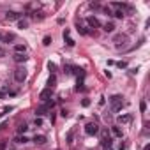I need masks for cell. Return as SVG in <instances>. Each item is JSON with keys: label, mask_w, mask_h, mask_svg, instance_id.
<instances>
[{"label": "cell", "mask_w": 150, "mask_h": 150, "mask_svg": "<svg viewBox=\"0 0 150 150\" xmlns=\"http://www.w3.org/2000/svg\"><path fill=\"white\" fill-rule=\"evenodd\" d=\"M103 150H113V148H111V146H104Z\"/></svg>", "instance_id": "e575fe53"}, {"label": "cell", "mask_w": 150, "mask_h": 150, "mask_svg": "<svg viewBox=\"0 0 150 150\" xmlns=\"http://www.w3.org/2000/svg\"><path fill=\"white\" fill-rule=\"evenodd\" d=\"M113 30H115L113 23H104V32H113Z\"/></svg>", "instance_id": "ac0fdd59"}, {"label": "cell", "mask_w": 150, "mask_h": 150, "mask_svg": "<svg viewBox=\"0 0 150 150\" xmlns=\"http://www.w3.org/2000/svg\"><path fill=\"white\" fill-rule=\"evenodd\" d=\"M101 136H103V139H101V141L110 139V132H108V129H103V131H101Z\"/></svg>", "instance_id": "d6986e66"}, {"label": "cell", "mask_w": 150, "mask_h": 150, "mask_svg": "<svg viewBox=\"0 0 150 150\" xmlns=\"http://www.w3.org/2000/svg\"><path fill=\"white\" fill-rule=\"evenodd\" d=\"M0 41H2V34H0Z\"/></svg>", "instance_id": "d590c367"}, {"label": "cell", "mask_w": 150, "mask_h": 150, "mask_svg": "<svg viewBox=\"0 0 150 150\" xmlns=\"http://www.w3.org/2000/svg\"><path fill=\"white\" fill-rule=\"evenodd\" d=\"M139 110H141V111H145V110H146V103H145V101H141V104H139Z\"/></svg>", "instance_id": "4316f807"}, {"label": "cell", "mask_w": 150, "mask_h": 150, "mask_svg": "<svg viewBox=\"0 0 150 150\" xmlns=\"http://www.w3.org/2000/svg\"><path fill=\"white\" fill-rule=\"evenodd\" d=\"M143 150H150V143H146V145H145V148H143Z\"/></svg>", "instance_id": "d6a6232c"}, {"label": "cell", "mask_w": 150, "mask_h": 150, "mask_svg": "<svg viewBox=\"0 0 150 150\" xmlns=\"http://www.w3.org/2000/svg\"><path fill=\"white\" fill-rule=\"evenodd\" d=\"M81 104L87 108V106H90V101H88V99H83V101H81Z\"/></svg>", "instance_id": "83f0119b"}, {"label": "cell", "mask_w": 150, "mask_h": 150, "mask_svg": "<svg viewBox=\"0 0 150 150\" xmlns=\"http://www.w3.org/2000/svg\"><path fill=\"white\" fill-rule=\"evenodd\" d=\"M14 80H16L18 83H23V81L27 80V69H25V67L14 69Z\"/></svg>", "instance_id": "7a4b0ae2"}, {"label": "cell", "mask_w": 150, "mask_h": 150, "mask_svg": "<svg viewBox=\"0 0 150 150\" xmlns=\"http://www.w3.org/2000/svg\"><path fill=\"white\" fill-rule=\"evenodd\" d=\"M122 99H124L122 96H111L110 97V108H111L113 113H117V111L122 110V106H124V101Z\"/></svg>", "instance_id": "6da1fadb"}, {"label": "cell", "mask_w": 150, "mask_h": 150, "mask_svg": "<svg viewBox=\"0 0 150 150\" xmlns=\"http://www.w3.org/2000/svg\"><path fill=\"white\" fill-rule=\"evenodd\" d=\"M13 60H14L16 64H25V62L28 60V57H27L25 53H14V55H13Z\"/></svg>", "instance_id": "5b68a950"}, {"label": "cell", "mask_w": 150, "mask_h": 150, "mask_svg": "<svg viewBox=\"0 0 150 150\" xmlns=\"http://www.w3.org/2000/svg\"><path fill=\"white\" fill-rule=\"evenodd\" d=\"M20 16H21V14H20V13H14V11H7V13H6V18H7L9 21L20 20Z\"/></svg>", "instance_id": "ba28073f"}, {"label": "cell", "mask_w": 150, "mask_h": 150, "mask_svg": "<svg viewBox=\"0 0 150 150\" xmlns=\"http://www.w3.org/2000/svg\"><path fill=\"white\" fill-rule=\"evenodd\" d=\"M99 131H101V129H99V125H97L96 122H88V124L85 125V134H88V136H96Z\"/></svg>", "instance_id": "3957f363"}, {"label": "cell", "mask_w": 150, "mask_h": 150, "mask_svg": "<svg viewBox=\"0 0 150 150\" xmlns=\"http://www.w3.org/2000/svg\"><path fill=\"white\" fill-rule=\"evenodd\" d=\"M34 141H35L37 145H44V143H46V136H42V134H39V136H37V134H35Z\"/></svg>", "instance_id": "30bf717a"}, {"label": "cell", "mask_w": 150, "mask_h": 150, "mask_svg": "<svg viewBox=\"0 0 150 150\" xmlns=\"http://www.w3.org/2000/svg\"><path fill=\"white\" fill-rule=\"evenodd\" d=\"M118 122H120V124H127V122H131V115H120V117H118Z\"/></svg>", "instance_id": "4fadbf2b"}, {"label": "cell", "mask_w": 150, "mask_h": 150, "mask_svg": "<svg viewBox=\"0 0 150 150\" xmlns=\"http://www.w3.org/2000/svg\"><path fill=\"white\" fill-rule=\"evenodd\" d=\"M113 16H115V18H124V11H120V9H117V11L113 13Z\"/></svg>", "instance_id": "7402d4cb"}, {"label": "cell", "mask_w": 150, "mask_h": 150, "mask_svg": "<svg viewBox=\"0 0 150 150\" xmlns=\"http://www.w3.org/2000/svg\"><path fill=\"white\" fill-rule=\"evenodd\" d=\"M64 41H65V44H67L69 48H72L74 44H76V42H74V39L71 37V34H69V30H67V28L64 30Z\"/></svg>", "instance_id": "8992f818"}, {"label": "cell", "mask_w": 150, "mask_h": 150, "mask_svg": "<svg viewBox=\"0 0 150 150\" xmlns=\"http://www.w3.org/2000/svg\"><path fill=\"white\" fill-rule=\"evenodd\" d=\"M60 115H62V117H65V118H67V115H69V113H67V111H65V110H62V111H60Z\"/></svg>", "instance_id": "1f68e13d"}, {"label": "cell", "mask_w": 150, "mask_h": 150, "mask_svg": "<svg viewBox=\"0 0 150 150\" xmlns=\"http://www.w3.org/2000/svg\"><path fill=\"white\" fill-rule=\"evenodd\" d=\"M55 87H57V76H55V74H51V76L48 78V88L53 90Z\"/></svg>", "instance_id": "9c48e42d"}, {"label": "cell", "mask_w": 150, "mask_h": 150, "mask_svg": "<svg viewBox=\"0 0 150 150\" xmlns=\"http://www.w3.org/2000/svg\"><path fill=\"white\" fill-rule=\"evenodd\" d=\"M118 150H125V145H120V148Z\"/></svg>", "instance_id": "836d02e7"}, {"label": "cell", "mask_w": 150, "mask_h": 150, "mask_svg": "<svg viewBox=\"0 0 150 150\" xmlns=\"http://www.w3.org/2000/svg\"><path fill=\"white\" fill-rule=\"evenodd\" d=\"M14 141H16V143H27V141H28V139H27V138H25V136H18V138H16V139H14Z\"/></svg>", "instance_id": "cb8c5ba5"}, {"label": "cell", "mask_w": 150, "mask_h": 150, "mask_svg": "<svg viewBox=\"0 0 150 150\" xmlns=\"http://www.w3.org/2000/svg\"><path fill=\"white\" fill-rule=\"evenodd\" d=\"M28 27V23L25 21V20H18V28H21V30H25Z\"/></svg>", "instance_id": "e0dca14e"}, {"label": "cell", "mask_w": 150, "mask_h": 150, "mask_svg": "<svg viewBox=\"0 0 150 150\" xmlns=\"http://www.w3.org/2000/svg\"><path fill=\"white\" fill-rule=\"evenodd\" d=\"M120 41H125V35H122V34H120V35H115V42L118 44Z\"/></svg>", "instance_id": "484cf974"}, {"label": "cell", "mask_w": 150, "mask_h": 150, "mask_svg": "<svg viewBox=\"0 0 150 150\" xmlns=\"http://www.w3.org/2000/svg\"><path fill=\"white\" fill-rule=\"evenodd\" d=\"M27 51V46L25 44H16L14 46V53H25Z\"/></svg>", "instance_id": "7c38bea8"}, {"label": "cell", "mask_w": 150, "mask_h": 150, "mask_svg": "<svg viewBox=\"0 0 150 150\" xmlns=\"http://www.w3.org/2000/svg\"><path fill=\"white\" fill-rule=\"evenodd\" d=\"M117 65H118V67H120V69H124V67H127V64H125V62H118V64H117Z\"/></svg>", "instance_id": "f546056e"}, {"label": "cell", "mask_w": 150, "mask_h": 150, "mask_svg": "<svg viewBox=\"0 0 150 150\" xmlns=\"http://www.w3.org/2000/svg\"><path fill=\"white\" fill-rule=\"evenodd\" d=\"M111 132H113V136H117V138H122V131H120V127L113 125V127H111Z\"/></svg>", "instance_id": "5bb4252c"}, {"label": "cell", "mask_w": 150, "mask_h": 150, "mask_svg": "<svg viewBox=\"0 0 150 150\" xmlns=\"http://www.w3.org/2000/svg\"><path fill=\"white\" fill-rule=\"evenodd\" d=\"M42 44H44V46H50V44H51V37H50V35H46V37L42 39Z\"/></svg>", "instance_id": "603a6c76"}, {"label": "cell", "mask_w": 150, "mask_h": 150, "mask_svg": "<svg viewBox=\"0 0 150 150\" xmlns=\"http://www.w3.org/2000/svg\"><path fill=\"white\" fill-rule=\"evenodd\" d=\"M67 143H72V131L67 134Z\"/></svg>", "instance_id": "f1b7e54d"}, {"label": "cell", "mask_w": 150, "mask_h": 150, "mask_svg": "<svg viewBox=\"0 0 150 150\" xmlns=\"http://www.w3.org/2000/svg\"><path fill=\"white\" fill-rule=\"evenodd\" d=\"M27 131H28V125H27V124H21V125L18 127V134H25Z\"/></svg>", "instance_id": "2e32d148"}, {"label": "cell", "mask_w": 150, "mask_h": 150, "mask_svg": "<svg viewBox=\"0 0 150 150\" xmlns=\"http://www.w3.org/2000/svg\"><path fill=\"white\" fill-rule=\"evenodd\" d=\"M87 23H88V27H90V28H99V27H101L99 20H97V18H94V16H88V18H87Z\"/></svg>", "instance_id": "52a82bcc"}, {"label": "cell", "mask_w": 150, "mask_h": 150, "mask_svg": "<svg viewBox=\"0 0 150 150\" xmlns=\"http://www.w3.org/2000/svg\"><path fill=\"white\" fill-rule=\"evenodd\" d=\"M34 125H35V127H41V125H42V118H41V117H35Z\"/></svg>", "instance_id": "44dd1931"}, {"label": "cell", "mask_w": 150, "mask_h": 150, "mask_svg": "<svg viewBox=\"0 0 150 150\" xmlns=\"http://www.w3.org/2000/svg\"><path fill=\"white\" fill-rule=\"evenodd\" d=\"M48 69L51 71V74H55V71H57V65H55L53 62H48Z\"/></svg>", "instance_id": "ffe728a7"}, {"label": "cell", "mask_w": 150, "mask_h": 150, "mask_svg": "<svg viewBox=\"0 0 150 150\" xmlns=\"http://www.w3.org/2000/svg\"><path fill=\"white\" fill-rule=\"evenodd\" d=\"M51 99V88H44L41 94H39V101L41 103H46V101H50Z\"/></svg>", "instance_id": "277c9868"}, {"label": "cell", "mask_w": 150, "mask_h": 150, "mask_svg": "<svg viewBox=\"0 0 150 150\" xmlns=\"http://www.w3.org/2000/svg\"><path fill=\"white\" fill-rule=\"evenodd\" d=\"M7 92H9V88H7V87H2V88H0V99H2Z\"/></svg>", "instance_id": "d4e9b609"}, {"label": "cell", "mask_w": 150, "mask_h": 150, "mask_svg": "<svg viewBox=\"0 0 150 150\" xmlns=\"http://www.w3.org/2000/svg\"><path fill=\"white\" fill-rule=\"evenodd\" d=\"M6 145H7V141H0V150H4V148H6Z\"/></svg>", "instance_id": "4dcf8cb0"}, {"label": "cell", "mask_w": 150, "mask_h": 150, "mask_svg": "<svg viewBox=\"0 0 150 150\" xmlns=\"http://www.w3.org/2000/svg\"><path fill=\"white\" fill-rule=\"evenodd\" d=\"M78 32H80L81 35H88V34H90V30H87V28H85L80 21H78Z\"/></svg>", "instance_id": "8fae6325"}, {"label": "cell", "mask_w": 150, "mask_h": 150, "mask_svg": "<svg viewBox=\"0 0 150 150\" xmlns=\"http://www.w3.org/2000/svg\"><path fill=\"white\" fill-rule=\"evenodd\" d=\"M2 41H4V42H11V41H14V34H6V35H2Z\"/></svg>", "instance_id": "9a60e30c"}]
</instances>
